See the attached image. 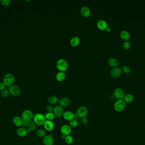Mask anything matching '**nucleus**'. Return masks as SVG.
<instances>
[{
	"instance_id": "cd10ccee",
	"label": "nucleus",
	"mask_w": 145,
	"mask_h": 145,
	"mask_svg": "<svg viewBox=\"0 0 145 145\" xmlns=\"http://www.w3.org/2000/svg\"><path fill=\"white\" fill-rule=\"evenodd\" d=\"M64 140L66 143L68 145H71L73 143L74 139H73V137H72V136L69 135L66 136Z\"/></svg>"
},
{
	"instance_id": "c9c22d12",
	"label": "nucleus",
	"mask_w": 145,
	"mask_h": 145,
	"mask_svg": "<svg viewBox=\"0 0 145 145\" xmlns=\"http://www.w3.org/2000/svg\"><path fill=\"white\" fill-rule=\"evenodd\" d=\"M88 122H89V121H88V118H86V117L82 119L81 122H82V123L83 124H87L88 123Z\"/></svg>"
},
{
	"instance_id": "4468645a",
	"label": "nucleus",
	"mask_w": 145,
	"mask_h": 145,
	"mask_svg": "<svg viewBox=\"0 0 145 145\" xmlns=\"http://www.w3.org/2000/svg\"><path fill=\"white\" fill-rule=\"evenodd\" d=\"M43 143L45 145H54V138L50 134L46 135L43 138Z\"/></svg>"
},
{
	"instance_id": "9b49d317",
	"label": "nucleus",
	"mask_w": 145,
	"mask_h": 145,
	"mask_svg": "<svg viewBox=\"0 0 145 145\" xmlns=\"http://www.w3.org/2000/svg\"><path fill=\"white\" fill-rule=\"evenodd\" d=\"M114 96L118 100L123 99V97L125 96L124 91L121 88H117L114 90Z\"/></svg>"
},
{
	"instance_id": "39448f33",
	"label": "nucleus",
	"mask_w": 145,
	"mask_h": 145,
	"mask_svg": "<svg viewBox=\"0 0 145 145\" xmlns=\"http://www.w3.org/2000/svg\"><path fill=\"white\" fill-rule=\"evenodd\" d=\"M88 109L85 106H81L78 108L76 112L77 116L81 119L86 118L88 114Z\"/></svg>"
},
{
	"instance_id": "0eeeda50",
	"label": "nucleus",
	"mask_w": 145,
	"mask_h": 145,
	"mask_svg": "<svg viewBox=\"0 0 145 145\" xmlns=\"http://www.w3.org/2000/svg\"><path fill=\"white\" fill-rule=\"evenodd\" d=\"M14 82L15 78L13 75H12V74H7L4 77V83L6 86H12Z\"/></svg>"
},
{
	"instance_id": "9d476101",
	"label": "nucleus",
	"mask_w": 145,
	"mask_h": 145,
	"mask_svg": "<svg viewBox=\"0 0 145 145\" xmlns=\"http://www.w3.org/2000/svg\"><path fill=\"white\" fill-rule=\"evenodd\" d=\"M59 105L63 108H66L71 103V100L68 97H61L59 100Z\"/></svg>"
},
{
	"instance_id": "dca6fc26",
	"label": "nucleus",
	"mask_w": 145,
	"mask_h": 145,
	"mask_svg": "<svg viewBox=\"0 0 145 145\" xmlns=\"http://www.w3.org/2000/svg\"><path fill=\"white\" fill-rule=\"evenodd\" d=\"M81 15L85 18H88L91 15V12L90 9L87 7L84 6L81 7L80 10Z\"/></svg>"
},
{
	"instance_id": "c756f323",
	"label": "nucleus",
	"mask_w": 145,
	"mask_h": 145,
	"mask_svg": "<svg viewBox=\"0 0 145 145\" xmlns=\"http://www.w3.org/2000/svg\"><path fill=\"white\" fill-rule=\"evenodd\" d=\"M131 70L132 69H131V67L129 66H124L122 68V71L126 74H129V73L131 72Z\"/></svg>"
},
{
	"instance_id": "393cba45",
	"label": "nucleus",
	"mask_w": 145,
	"mask_h": 145,
	"mask_svg": "<svg viewBox=\"0 0 145 145\" xmlns=\"http://www.w3.org/2000/svg\"><path fill=\"white\" fill-rule=\"evenodd\" d=\"M134 97L132 94H125L123 97V100L126 103H130L134 100Z\"/></svg>"
},
{
	"instance_id": "c85d7f7f",
	"label": "nucleus",
	"mask_w": 145,
	"mask_h": 145,
	"mask_svg": "<svg viewBox=\"0 0 145 145\" xmlns=\"http://www.w3.org/2000/svg\"><path fill=\"white\" fill-rule=\"evenodd\" d=\"M69 126L71 128H75L77 127L79 125V122L76 119H73L69 122Z\"/></svg>"
},
{
	"instance_id": "7c9ffc66",
	"label": "nucleus",
	"mask_w": 145,
	"mask_h": 145,
	"mask_svg": "<svg viewBox=\"0 0 145 145\" xmlns=\"http://www.w3.org/2000/svg\"><path fill=\"white\" fill-rule=\"evenodd\" d=\"M28 127L31 129L32 131H34L35 130L37 127V125L34 122H30L29 123V126Z\"/></svg>"
},
{
	"instance_id": "f257e3e1",
	"label": "nucleus",
	"mask_w": 145,
	"mask_h": 145,
	"mask_svg": "<svg viewBox=\"0 0 145 145\" xmlns=\"http://www.w3.org/2000/svg\"><path fill=\"white\" fill-rule=\"evenodd\" d=\"M33 121L34 123L37 126H42L46 121L45 115L42 113H38L34 115Z\"/></svg>"
},
{
	"instance_id": "f03ea898",
	"label": "nucleus",
	"mask_w": 145,
	"mask_h": 145,
	"mask_svg": "<svg viewBox=\"0 0 145 145\" xmlns=\"http://www.w3.org/2000/svg\"><path fill=\"white\" fill-rule=\"evenodd\" d=\"M126 107V103L123 99L118 100L114 103L113 108L117 112H120L123 111Z\"/></svg>"
},
{
	"instance_id": "1a4fd4ad",
	"label": "nucleus",
	"mask_w": 145,
	"mask_h": 145,
	"mask_svg": "<svg viewBox=\"0 0 145 145\" xmlns=\"http://www.w3.org/2000/svg\"><path fill=\"white\" fill-rule=\"evenodd\" d=\"M60 131L62 134H64L66 136L71 134L72 132V128L69 125H63L60 128Z\"/></svg>"
},
{
	"instance_id": "e433bc0d",
	"label": "nucleus",
	"mask_w": 145,
	"mask_h": 145,
	"mask_svg": "<svg viewBox=\"0 0 145 145\" xmlns=\"http://www.w3.org/2000/svg\"><path fill=\"white\" fill-rule=\"evenodd\" d=\"M6 85L4 83H0V91H3L5 89Z\"/></svg>"
},
{
	"instance_id": "bb28decb",
	"label": "nucleus",
	"mask_w": 145,
	"mask_h": 145,
	"mask_svg": "<svg viewBox=\"0 0 145 145\" xmlns=\"http://www.w3.org/2000/svg\"><path fill=\"white\" fill-rule=\"evenodd\" d=\"M45 118L47 121H53L56 118L53 112H47L45 115Z\"/></svg>"
},
{
	"instance_id": "72a5a7b5",
	"label": "nucleus",
	"mask_w": 145,
	"mask_h": 145,
	"mask_svg": "<svg viewBox=\"0 0 145 145\" xmlns=\"http://www.w3.org/2000/svg\"><path fill=\"white\" fill-rule=\"evenodd\" d=\"M45 110H46V111H47V112H53V110H54V107L53 106V105L50 104V105H47L46 107Z\"/></svg>"
},
{
	"instance_id": "ea45409f",
	"label": "nucleus",
	"mask_w": 145,
	"mask_h": 145,
	"mask_svg": "<svg viewBox=\"0 0 145 145\" xmlns=\"http://www.w3.org/2000/svg\"><path fill=\"white\" fill-rule=\"evenodd\" d=\"M106 31L107 32H110L111 31V29L110 28L108 27L107 29H106Z\"/></svg>"
},
{
	"instance_id": "6ab92c4d",
	"label": "nucleus",
	"mask_w": 145,
	"mask_h": 145,
	"mask_svg": "<svg viewBox=\"0 0 145 145\" xmlns=\"http://www.w3.org/2000/svg\"><path fill=\"white\" fill-rule=\"evenodd\" d=\"M17 134L20 137H25L28 134L27 129L24 128H20L16 131Z\"/></svg>"
},
{
	"instance_id": "412c9836",
	"label": "nucleus",
	"mask_w": 145,
	"mask_h": 145,
	"mask_svg": "<svg viewBox=\"0 0 145 145\" xmlns=\"http://www.w3.org/2000/svg\"><path fill=\"white\" fill-rule=\"evenodd\" d=\"M80 40L79 37L75 36L72 38L70 41V44L73 47H76L79 45L80 43Z\"/></svg>"
},
{
	"instance_id": "4be33fe9",
	"label": "nucleus",
	"mask_w": 145,
	"mask_h": 145,
	"mask_svg": "<svg viewBox=\"0 0 145 145\" xmlns=\"http://www.w3.org/2000/svg\"><path fill=\"white\" fill-rule=\"evenodd\" d=\"M108 63L110 66L114 68L117 67L119 63L118 60L114 58H110L108 60Z\"/></svg>"
},
{
	"instance_id": "a878e982",
	"label": "nucleus",
	"mask_w": 145,
	"mask_h": 145,
	"mask_svg": "<svg viewBox=\"0 0 145 145\" xmlns=\"http://www.w3.org/2000/svg\"><path fill=\"white\" fill-rule=\"evenodd\" d=\"M36 134L37 136L40 138H44L47 135L45 131L42 129H39L37 130Z\"/></svg>"
},
{
	"instance_id": "b1692460",
	"label": "nucleus",
	"mask_w": 145,
	"mask_h": 145,
	"mask_svg": "<svg viewBox=\"0 0 145 145\" xmlns=\"http://www.w3.org/2000/svg\"><path fill=\"white\" fill-rule=\"evenodd\" d=\"M120 36L121 39L126 41H127L128 40H129L130 39V34L129 32L126 30H123L121 31Z\"/></svg>"
},
{
	"instance_id": "aec40b11",
	"label": "nucleus",
	"mask_w": 145,
	"mask_h": 145,
	"mask_svg": "<svg viewBox=\"0 0 145 145\" xmlns=\"http://www.w3.org/2000/svg\"><path fill=\"white\" fill-rule=\"evenodd\" d=\"M59 100V99L57 96L52 95V96H49V97H48L47 102L50 105H55L58 103Z\"/></svg>"
},
{
	"instance_id": "6e6552de",
	"label": "nucleus",
	"mask_w": 145,
	"mask_h": 145,
	"mask_svg": "<svg viewBox=\"0 0 145 145\" xmlns=\"http://www.w3.org/2000/svg\"><path fill=\"white\" fill-rule=\"evenodd\" d=\"M122 73V69L118 67H115L113 68L110 72V75L114 78H118L121 76Z\"/></svg>"
},
{
	"instance_id": "f3484780",
	"label": "nucleus",
	"mask_w": 145,
	"mask_h": 145,
	"mask_svg": "<svg viewBox=\"0 0 145 145\" xmlns=\"http://www.w3.org/2000/svg\"><path fill=\"white\" fill-rule=\"evenodd\" d=\"M98 28L101 30H106L108 28V24L106 21L104 20H100L98 21L97 23Z\"/></svg>"
},
{
	"instance_id": "a211bd4d",
	"label": "nucleus",
	"mask_w": 145,
	"mask_h": 145,
	"mask_svg": "<svg viewBox=\"0 0 145 145\" xmlns=\"http://www.w3.org/2000/svg\"><path fill=\"white\" fill-rule=\"evenodd\" d=\"M12 121L14 124L18 127L23 126L24 122L22 118L18 116L14 117Z\"/></svg>"
},
{
	"instance_id": "f704fd0d",
	"label": "nucleus",
	"mask_w": 145,
	"mask_h": 145,
	"mask_svg": "<svg viewBox=\"0 0 145 145\" xmlns=\"http://www.w3.org/2000/svg\"><path fill=\"white\" fill-rule=\"evenodd\" d=\"M10 0H2L1 3L4 6L8 5L10 4Z\"/></svg>"
},
{
	"instance_id": "f8f14e48",
	"label": "nucleus",
	"mask_w": 145,
	"mask_h": 145,
	"mask_svg": "<svg viewBox=\"0 0 145 145\" xmlns=\"http://www.w3.org/2000/svg\"><path fill=\"white\" fill-rule=\"evenodd\" d=\"M43 126L45 130L47 131H53L55 127V125L53 121L46 120Z\"/></svg>"
},
{
	"instance_id": "4c0bfd02",
	"label": "nucleus",
	"mask_w": 145,
	"mask_h": 145,
	"mask_svg": "<svg viewBox=\"0 0 145 145\" xmlns=\"http://www.w3.org/2000/svg\"><path fill=\"white\" fill-rule=\"evenodd\" d=\"M30 123V122H29ZM29 122H26V121H24L23 122V125L25 127H28L29 126Z\"/></svg>"
},
{
	"instance_id": "5701e85b",
	"label": "nucleus",
	"mask_w": 145,
	"mask_h": 145,
	"mask_svg": "<svg viewBox=\"0 0 145 145\" xmlns=\"http://www.w3.org/2000/svg\"><path fill=\"white\" fill-rule=\"evenodd\" d=\"M56 79L59 82H62L65 80L66 75L65 72L59 71L56 75Z\"/></svg>"
},
{
	"instance_id": "20e7f679",
	"label": "nucleus",
	"mask_w": 145,
	"mask_h": 145,
	"mask_svg": "<svg viewBox=\"0 0 145 145\" xmlns=\"http://www.w3.org/2000/svg\"><path fill=\"white\" fill-rule=\"evenodd\" d=\"M56 66L57 69L60 71L65 72L68 68V63L66 60L64 59H59L56 63Z\"/></svg>"
},
{
	"instance_id": "2eb2a0df",
	"label": "nucleus",
	"mask_w": 145,
	"mask_h": 145,
	"mask_svg": "<svg viewBox=\"0 0 145 145\" xmlns=\"http://www.w3.org/2000/svg\"><path fill=\"white\" fill-rule=\"evenodd\" d=\"M9 92L12 96H18L20 94V89L17 86H12L9 89Z\"/></svg>"
},
{
	"instance_id": "423d86ee",
	"label": "nucleus",
	"mask_w": 145,
	"mask_h": 145,
	"mask_svg": "<svg viewBox=\"0 0 145 145\" xmlns=\"http://www.w3.org/2000/svg\"><path fill=\"white\" fill-rule=\"evenodd\" d=\"M53 112L55 117L61 118L64 114V108L59 105H55L54 107Z\"/></svg>"
},
{
	"instance_id": "473e14b6",
	"label": "nucleus",
	"mask_w": 145,
	"mask_h": 145,
	"mask_svg": "<svg viewBox=\"0 0 145 145\" xmlns=\"http://www.w3.org/2000/svg\"><path fill=\"white\" fill-rule=\"evenodd\" d=\"M9 91L7 89H4L3 91H2V95L3 97H6L8 96L9 94Z\"/></svg>"
},
{
	"instance_id": "58836bf2",
	"label": "nucleus",
	"mask_w": 145,
	"mask_h": 145,
	"mask_svg": "<svg viewBox=\"0 0 145 145\" xmlns=\"http://www.w3.org/2000/svg\"><path fill=\"white\" fill-rule=\"evenodd\" d=\"M65 137H66V136L64 134H61V136H60V138H61L62 140H65Z\"/></svg>"
},
{
	"instance_id": "ddd939ff",
	"label": "nucleus",
	"mask_w": 145,
	"mask_h": 145,
	"mask_svg": "<svg viewBox=\"0 0 145 145\" xmlns=\"http://www.w3.org/2000/svg\"><path fill=\"white\" fill-rule=\"evenodd\" d=\"M63 117L64 119L67 121H72L75 118V114L70 111H67L64 112L63 115Z\"/></svg>"
},
{
	"instance_id": "7ed1b4c3",
	"label": "nucleus",
	"mask_w": 145,
	"mask_h": 145,
	"mask_svg": "<svg viewBox=\"0 0 145 145\" xmlns=\"http://www.w3.org/2000/svg\"><path fill=\"white\" fill-rule=\"evenodd\" d=\"M34 117V113L31 110H26L23 111L22 113L21 118L23 120V121L29 123L31 122L32 120H33Z\"/></svg>"
},
{
	"instance_id": "2f4dec72",
	"label": "nucleus",
	"mask_w": 145,
	"mask_h": 145,
	"mask_svg": "<svg viewBox=\"0 0 145 145\" xmlns=\"http://www.w3.org/2000/svg\"><path fill=\"white\" fill-rule=\"evenodd\" d=\"M130 47H131V44L129 41H126L123 43V47L124 49L128 50L130 49Z\"/></svg>"
}]
</instances>
